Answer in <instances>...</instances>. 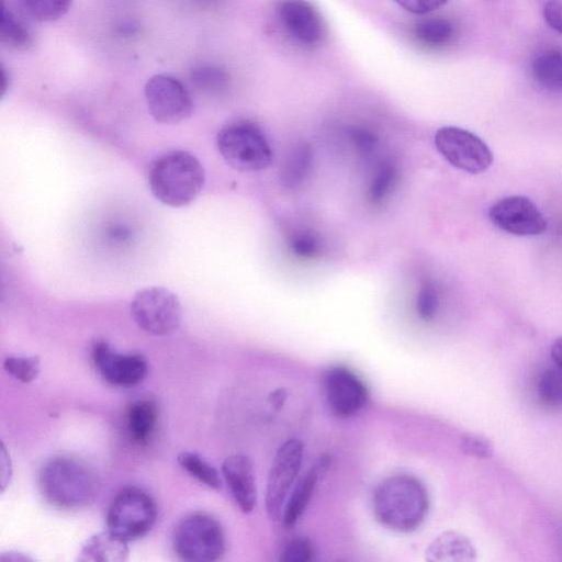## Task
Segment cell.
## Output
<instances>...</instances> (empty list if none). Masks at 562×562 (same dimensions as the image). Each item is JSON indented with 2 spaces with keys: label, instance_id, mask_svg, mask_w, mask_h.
<instances>
[{
  "label": "cell",
  "instance_id": "7c38bea8",
  "mask_svg": "<svg viewBox=\"0 0 562 562\" xmlns=\"http://www.w3.org/2000/svg\"><path fill=\"white\" fill-rule=\"evenodd\" d=\"M91 357L100 376L113 386L133 387L148 374V363L143 355L117 352L106 341H97Z\"/></svg>",
  "mask_w": 562,
  "mask_h": 562
},
{
  "label": "cell",
  "instance_id": "e0dca14e",
  "mask_svg": "<svg viewBox=\"0 0 562 562\" xmlns=\"http://www.w3.org/2000/svg\"><path fill=\"white\" fill-rule=\"evenodd\" d=\"M130 557L127 541L106 529L90 536L80 547L81 562H124Z\"/></svg>",
  "mask_w": 562,
  "mask_h": 562
},
{
  "label": "cell",
  "instance_id": "3957f363",
  "mask_svg": "<svg viewBox=\"0 0 562 562\" xmlns=\"http://www.w3.org/2000/svg\"><path fill=\"white\" fill-rule=\"evenodd\" d=\"M204 181L201 162L183 150L159 156L148 170V184L155 198L173 207L191 203L201 192Z\"/></svg>",
  "mask_w": 562,
  "mask_h": 562
},
{
  "label": "cell",
  "instance_id": "83f0119b",
  "mask_svg": "<svg viewBox=\"0 0 562 562\" xmlns=\"http://www.w3.org/2000/svg\"><path fill=\"white\" fill-rule=\"evenodd\" d=\"M192 83L209 93L222 92L229 83L228 72L216 65H198L190 71Z\"/></svg>",
  "mask_w": 562,
  "mask_h": 562
},
{
  "label": "cell",
  "instance_id": "2e32d148",
  "mask_svg": "<svg viewBox=\"0 0 562 562\" xmlns=\"http://www.w3.org/2000/svg\"><path fill=\"white\" fill-rule=\"evenodd\" d=\"M329 465V459L322 457L293 486L281 515L282 522L290 528L297 522L307 507L318 480L323 476Z\"/></svg>",
  "mask_w": 562,
  "mask_h": 562
},
{
  "label": "cell",
  "instance_id": "44dd1931",
  "mask_svg": "<svg viewBox=\"0 0 562 562\" xmlns=\"http://www.w3.org/2000/svg\"><path fill=\"white\" fill-rule=\"evenodd\" d=\"M313 166V150L310 144L295 145L286 156L280 179L284 188L294 190L302 186Z\"/></svg>",
  "mask_w": 562,
  "mask_h": 562
},
{
  "label": "cell",
  "instance_id": "6da1fadb",
  "mask_svg": "<svg viewBox=\"0 0 562 562\" xmlns=\"http://www.w3.org/2000/svg\"><path fill=\"white\" fill-rule=\"evenodd\" d=\"M429 495L424 483L411 474L385 477L374 488L372 509L383 527L401 533L413 532L425 521Z\"/></svg>",
  "mask_w": 562,
  "mask_h": 562
},
{
  "label": "cell",
  "instance_id": "ba28073f",
  "mask_svg": "<svg viewBox=\"0 0 562 562\" xmlns=\"http://www.w3.org/2000/svg\"><path fill=\"white\" fill-rule=\"evenodd\" d=\"M435 145L450 165L469 173H481L493 164V153L486 143L461 127L439 128L435 135Z\"/></svg>",
  "mask_w": 562,
  "mask_h": 562
},
{
  "label": "cell",
  "instance_id": "1f68e13d",
  "mask_svg": "<svg viewBox=\"0 0 562 562\" xmlns=\"http://www.w3.org/2000/svg\"><path fill=\"white\" fill-rule=\"evenodd\" d=\"M314 548L306 537H296L284 544L280 560L283 562H308L314 560Z\"/></svg>",
  "mask_w": 562,
  "mask_h": 562
},
{
  "label": "cell",
  "instance_id": "74e56055",
  "mask_svg": "<svg viewBox=\"0 0 562 562\" xmlns=\"http://www.w3.org/2000/svg\"><path fill=\"white\" fill-rule=\"evenodd\" d=\"M10 86V77H9V74L7 72L5 68L3 66H1V95H4L8 88Z\"/></svg>",
  "mask_w": 562,
  "mask_h": 562
},
{
  "label": "cell",
  "instance_id": "f35d334b",
  "mask_svg": "<svg viewBox=\"0 0 562 562\" xmlns=\"http://www.w3.org/2000/svg\"><path fill=\"white\" fill-rule=\"evenodd\" d=\"M284 398H285V395H284V393H282V390L274 391V393L270 395V401H271L272 405H274V406L282 405Z\"/></svg>",
  "mask_w": 562,
  "mask_h": 562
},
{
  "label": "cell",
  "instance_id": "4dcf8cb0",
  "mask_svg": "<svg viewBox=\"0 0 562 562\" xmlns=\"http://www.w3.org/2000/svg\"><path fill=\"white\" fill-rule=\"evenodd\" d=\"M32 18L40 22H53L63 18L72 0H23Z\"/></svg>",
  "mask_w": 562,
  "mask_h": 562
},
{
  "label": "cell",
  "instance_id": "d4e9b609",
  "mask_svg": "<svg viewBox=\"0 0 562 562\" xmlns=\"http://www.w3.org/2000/svg\"><path fill=\"white\" fill-rule=\"evenodd\" d=\"M179 465L204 485L218 490L222 480L217 470L203 457L193 451H180L177 456Z\"/></svg>",
  "mask_w": 562,
  "mask_h": 562
},
{
  "label": "cell",
  "instance_id": "ac0fdd59",
  "mask_svg": "<svg viewBox=\"0 0 562 562\" xmlns=\"http://www.w3.org/2000/svg\"><path fill=\"white\" fill-rule=\"evenodd\" d=\"M426 560L470 562L476 560L473 542L463 533L448 530L438 535L426 549Z\"/></svg>",
  "mask_w": 562,
  "mask_h": 562
},
{
  "label": "cell",
  "instance_id": "9c48e42d",
  "mask_svg": "<svg viewBox=\"0 0 562 562\" xmlns=\"http://www.w3.org/2000/svg\"><path fill=\"white\" fill-rule=\"evenodd\" d=\"M303 443L285 440L277 450L268 475L265 507L273 520L281 519L285 501L294 486L303 460Z\"/></svg>",
  "mask_w": 562,
  "mask_h": 562
},
{
  "label": "cell",
  "instance_id": "d6a6232c",
  "mask_svg": "<svg viewBox=\"0 0 562 562\" xmlns=\"http://www.w3.org/2000/svg\"><path fill=\"white\" fill-rule=\"evenodd\" d=\"M349 137L352 146L362 158H372L374 156L378 146V135L367 127L356 126L350 130Z\"/></svg>",
  "mask_w": 562,
  "mask_h": 562
},
{
  "label": "cell",
  "instance_id": "f1b7e54d",
  "mask_svg": "<svg viewBox=\"0 0 562 562\" xmlns=\"http://www.w3.org/2000/svg\"><path fill=\"white\" fill-rule=\"evenodd\" d=\"M440 307V291L436 282L425 280L418 288L415 310L419 319L429 323L434 321Z\"/></svg>",
  "mask_w": 562,
  "mask_h": 562
},
{
  "label": "cell",
  "instance_id": "e575fe53",
  "mask_svg": "<svg viewBox=\"0 0 562 562\" xmlns=\"http://www.w3.org/2000/svg\"><path fill=\"white\" fill-rule=\"evenodd\" d=\"M400 7L404 10L414 13V14H427L430 13L441 5H443L448 0H394Z\"/></svg>",
  "mask_w": 562,
  "mask_h": 562
},
{
  "label": "cell",
  "instance_id": "7a4b0ae2",
  "mask_svg": "<svg viewBox=\"0 0 562 562\" xmlns=\"http://www.w3.org/2000/svg\"><path fill=\"white\" fill-rule=\"evenodd\" d=\"M38 487L48 504L64 510H78L92 504L100 480L87 463L68 456L48 459L40 469Z\"/></svg>",
  "mask_w": 562,
  "mask_h": 562
},
{
  "label": "cell",
  "instance_id": "d6986e66",
  "mask_svg": "<svg viewBox=\"0 0 562 562\" xmlns=\"http://www.w3.org/2000/svg\"><path fill=\"white\" fill-rule=\"evenodd\" d=\"M158 422V407L151 400L133 402L126 412V430L137 445H145L151 438Z\"/></svg>",
  "mask_w": 562,
  "mask_h": 562
},
{
  "label": "cell",
  "instance_id": "d590c367",
  "mask_svg": "<svg viewBox=\"0 0 562 562\" xmlns=\"http://www.w3.org/2000/svg\"><path fill=\"white\" fill-rule=\"evenodd\" d=\"M543 18L547 24L562 35V3L550 0L543 7Z\"/></svg>",
  "mask_w": 562,
  "mask_h": 562
},
{
  "label": "cell",
  "instance_id": "30bf717a",
  "mask_svg": "<svg viewBox=\"0 0 562 562\" xmlns=\"http://www.w3.org/2000/svg\"><path fill=\"white\" fill-rule=\"evenodd\" d=\"M148 111L161 124H176L187 120L193 111L190 92L170 75L150 77L144 89Z\"/></svg>",
  "mask_w": 562,
  "mask_h": 562
},
{
  "label": "cell",
  "instance_id": "ffe728a7",
  "mask_svg": "<svg viewBox=\"0 0 562 562\" xmlns=\"http://www.w3.org/2000/svg\"><path fill=\"white\" fill-rule=\"evenodd\" d=\"M400 173L398 164L391 157L375 164L367 190V199L372 206L379 207L387 202L398 184Z\"/></svg>",
  "mask_w": 562,
  "mask_h": 562
},
{
  "label": "cell",
  "instance_id": "7402d4cb",
  "mask_svg": "<svg viewBox=\"0 0 562 562\" xmlns=\"http://www.w3.org/2000/svg\"><path fill=\"white\" fill-rule=\"evenodd\" d=\"M456 36L453 23L441 16H429L419 20L414 26L416 41L431 49H438L451 44Z\"/></svg>",
  "mask_w": 562,
  "mask_h": 562
},
{
  "label": "cell",
  "instance_id": "f546056e",
  "mask_svg": "<svg viewBox=\"0 0 562 562\" xmlns=\"http://www.w3.org/2000/svg\"><path fill=\"white\" fill-rule=\"evenodd\" d=\"M4 371L22 383L34 381L41 370L38 356H9L3 360Z\"/></svg>",
  "mask_w": 562,
  "mask_h": 562
},
{
  "label": "cell",
  "instance_id": "5bb4252c",
  "mask_svg": "<svg viewBox=\"0 0 562 562\" xmlns=\"http://www.w3.org/2000/svg\"><path fill=\"white\" fill-rule=\"evenodd\" d=\"M324 391L330 411L339 417H350L359 413L369 396L363 381L350 369L341 366L333 367L326 372Z\"/></svg>",
  "mask_w": 562,
  "mask_h": 562
},
{
  "label": "cell",
  "instance_id": "9a60e30c",
  "mask_svg": "<svg viewBox=\"0 0 562 562\" xmlns=\"http://www.w3.org/2000/svg\"><path fill=\"white\" fill-rule=\"evenodd\" d=\"M222 474L238 508L249 514L257 502L255 469L251 459L244 453H233L222 463Z\"/></svg>",
  "mask_w": 562,
  "mask_h": 562
},
{
  "label": "cell",
  "instance_id": "4316f807",
  "mask_svg": "<svg viewBox=\"0 0 562 562\" xmlns=\"http://www.w3.org/2000/svg\"><path fill=\"white\" fill-rule=\"evenodd\" d=\"M537 395L546 407L562 411V371L549 367L541 372L537 382Z\"/></svg>",
  "mask_w": 562,
  "mask_h": 562
},
{
  "label": "cell",
  "instance_id": "484cf974",
  "mask_svg": "<svg viewBox=\"0 0 562 562\" xmlns=\"http://www.w3.org/2000/svg\"><path fill=\"white\" fill-rule=\"evenodd\" d=\"M286 245L290 252L302 260H311L319 257L324 246L319 235L306 227L292 229L288 234Z\"/></svg>",
  "mask_w": 562,
  "mask_h": 562
},
{
  "label": "cell",
  "instance_id": "8fae6325",
  "mask_svg": "<svg viewBox=\"0 0 562 562\" xmlns=\"http://www.w3.org/2000/svg\"><path fill=\"white\" fill-rule=\"evenodd\" d=\"M488 217L496 227L516 236L541 235L548 226L542 212L524 195H508L497 200L491 205Z\"/></svg>",
  "mask_w": 562,
  "mask_h": 562
},
{
  "label": "cell",
  "instance_id": "603a6c76",
  "mask_svg": "<svg viewBox=\"0 0 562 562\" xmlns=\"http://www.w3.org/2000/svg\"><path fill=\"white\" fill-rule=\"evenodd\" d=\"M532 76L544 89L562 93V52L549 49L539 54L532 61Z\"/></svg>",
  "mask_w": 562,
  "mask_h": 562
},
{
  "label": "cell",
  "instance_id": "5b68a950",
  "mask_svg": "<svg viewBox=\"0 0 562 562\" xmlns=\"http://www.w3.org/2000/svg\"><path fill=\"white\" fill-rule=\"evenodd\" d=\"M172 548L181 561H217L226 550L225 533L221 524L211 515L192 514L176 526Z\"/></svg>",
  "mask_w": 562,
  "mask_h": 562
},
{
  "label": "cell",
  "instance_id": "836d02e7",
  "mask_svg": "<svg viewBox=\"0 0 562 562\" xmlns=\"http://www.w3.org/2000/svg\"><path fill=\"white\" fill-rule=\"evenodd\" d=\"M460 449L463 453L479 459H487L493 456V443L481 435H464L460 441Z\"/></svg>",
  "mask_w": 562,
  "mask_h": 562
},
{
  "label": "cell",
  "instance_id": "4fadbf2b",
  "mask_svg": "<svg viewBox=\"0 0 562 562\" xmlns=\"http://www.w3.org/2000/svg\"><path fill=\"white\" fill-rule=\"evenodd\" d=\"M278 21L285 34L305 48L319 46L326 35L319 12L306 0H280L276 8Z\"/></svg>",
  "mask_w": 562,
  "mask_h": 562
},
{
  "label": "cell",
  "instance_id": "cb8c5ba5",
  "mask_svg": "<svg viewBox=\"0 0 562 562\" xmlns=\"http://www.w3.org/2000/svg\"><path fill=\"white\" fill-rule=\"evenodd\" d=\"M0 37L2 44L15 50H27L34 40L29 27L2 4Z\"/></svg>",
  "mask_w": 562,
  "mask_h": 562
},
{
  "label": "cell",
  "instance_id": "8d00e7d4",
  "mask_svg": "<svg viewBox=\"0 0 562 562\" xmlns=\"http://www.w3.org/2000/svg\"><path fill=\"white\" fill-rule=\"evenodd\" d=\"M551 359L557 368L562 371V336L558 337L550 348Z\"/></svg>",
  "mask_w": 562,
  "mask_h": 562
},
{
  "label": "cell",
  "instance_id": "52a82bcc",
  "mask_svg": "<svg viewBox=\"0 0 562 562\" xmlns=\"http://www.w3.org/2000/svg\"><path fill=\"white\" fill-rule=\"evenodd\" d=\"M131 315L139 328L155 336L177 330L182 319L178 296L162 286L138 291L131 303Z\"/></svg>",
  "mask_w": 562,
  "mask_h": 562
},
{
  "label": "cell",
  "instance_id": "8992f818",
  "mask_svg": "<svg viewBox=\"0 0 562 562\" xmlns=\"http://www.w3.org/2000/svg\"><path fill=\"white\" fill-rule=\"evenodd\" d=\"M158 509L153 496L137 486L122 488L106 512L108 529L126 541L145 537L155 526Z\"/></svg>",
  "mask_w": 562,
  "mask_h": 562
},
{
  "label": "cell",
  "instance_id": "277c9868",
  "mask_svg": "<svg viewBox=\"0 0 562 562\" xmlns=\"http://www.w3.org/2000/svg\"><path fill=\"white\" fill-rule=\"evenodd\" d=\"M216 145L224 160L239 171L266 169L273 159L266 133L249 120L234 121L222 127Z\"/></svg>",
  "mask_w": 562,
  "mask_h": 562
}]
</instances>
